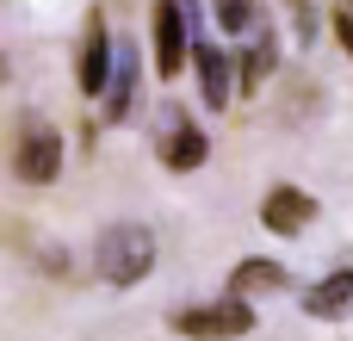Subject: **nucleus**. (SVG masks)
<instances>
[{"mask_svg": "<svg viewBox=\"0 0 353 341\" xmlns=\"http://www.w3.org/2000/svg\"><path fill=\"white\" fill-rule=\"evenodd\" d=\"M93 267H99L105 286H137V280H149V267H155V236H149L143 224H112V230L99 236V249H93Z\"/></svg>", "mask_w": 353, "mask_h": 341, "instance_id": "nucleus-1", "label": "nucleus"}, {"mask_svg": "<svg viewBox=\"0 0 353 341\" xmlns=\"http://www.w3.org/2000/svg\"><path fill=\"white\" fill-rule=\"evenodd\" d=\"M6 155H12V174H19L25 186H50V180L62 174V130H56L50 118H19Z\"/></svg>", "mask_w": 353, "mask_h": 341, "instance_id": "nucleus-2", "label": "nucleus"}, {"mask_svg": "<svg viewBox=\"0 0 353 341\" xmlns=\"http://www.w3.org/2000/svg\"><path fill=\"white\" fill-rule=\"evenodd\" d=\"M168 323H174V335H186V341H236V335L254 329V304L230 292V298H217V304H186V311H174Z\"/></svg>", "mask_w": 353, "mask_h": 341, "instance_id": "nucleus-3", "label": "nucleus"}, {"mask_svg": "<svg viewBox=\"0 0 353 341\" xmlns=\"http://www.w3.org/2000/svg\"><path fill=\"white\" fill-rule=\"evenodd\" d=\"M192 62V12L186 0H155V68L161 81Z\"/></svg>", "mask_w": 353, "mask_h": 341, "instance_id": "nucleus-4", "label": "nucleus"}, {"mask_svg": "<svg viewBox=\"0 0 353 341\" xmlns=\"http://www.w3.org/2000/svg\"><path fill=\"white\" fill-rule=\"evenodd\" d=\"M105 75H112V31H105V12H87L74 81H81V93H105Z\"/></svg>", "mask_w": 353, "mask_h": 341, "instance_id": "nucleus-5", "label": "nucleus"}, {"mask_svg": "<svg viewBox=\"0 0 353 341\" xmlns=\"http://www.w3.org/2000/svg\"><path fill=\"white\" fill-rule=\"evenodd\" d=\"M261 224H267L273 236H304V230L316 224V199H310L304 186H273V193L261 199Z\"/></svg>", "mask_w": 353, "mask_h": 341, "instance_id": "nucleus-6", "label": "nucleus"}, {"mask_svg": "<svg viewBox=\"0 0 353 341\" xmlns=\"http://www.w3.org/2000/svg\"><path fill=\"white\" fill-rule=\"evenodd\" d=\"M192 68H199V93H205V106L223 112L230 93H236V56H230L223 43H192Z\"/></svg>", "mask_w": 353, "mask_h": 341, "instance_id": "nucleus-7", "label": "nucleus"}, {"mask_svg": "<svg viewBox=\"0 0 353 341\" xmlns=\"http://www.w3.org/2000/svg\"><path fill=\"white\" fill-rule=\"evenodd\" d=\"M137 112V50L130 43H112V75H105V118L124 124Z\"/></svg>", "mask_w": 353, "mask_h": 341, "instance_id": "nucleus-8", "label": "nucleus"}, {"mask_svg": "<svg viewBox=\"0 0 353 341\" xmlns=\"http://www.w3.org/2000/svg\"><path fill=\"white\" fill-rule=\"evenodd\" d=\"M304 311H310L316 323H341V317H353V267L316 280V286L304 292Z\"/></svg>", "mask_w": 353, "mask_h": 341, "instance_id": "nucleus-9", "label": "nucleus"}, {"mask_svg": "<svg viewBox=\"0 0 353 341\" xmlns=\"http://www.w3.org/2000/svg\"><path fill=\"white\" fill-rule=\"evenodd\" d=\"M242 68H236V87L242 93H261V81H273V68H279V37H273V25H261V37L236 56Z\"/></svg>", "mask_w": 353, "mask_h": 341, "instance_id": "nucleus-10", "label": "nucleus"}, {"mask_svg": "<svg viewBox=\"0 0 353 341\" xmlns=\"http://www.w3.org/2000/svg\"><path fill=\"white\" fill-rule=\"evenodd\" d=\"M205 155H211V149H205V130H199V124H186V118H168V137H161V162H168L174 174H192Z\"/></svg>", "mask_w": 353, "mask_h": 341, "instance_id": "nucleus-11", "label": "nucleus"}, {"mask_svg": "<svg viewBox=\"0 0 353 341\" xmlns=\"http://www.w3.org/2000/svg\"><path fill=\"white\" fill-rule=\"evenodd\" d=\"M230 292L236 298H261V292H285V267L279 261H242L230 273Z\"/></svg>", "mask_w": 353, "mask_h": 341, "instance_id": "nucleus-12", "label": "nucleus"}, {"mask_svg": "<svg viewBox=\"0 0 353 341\" xmlns=\"http://www.w3.org/2000/svg\"><path fill=\"white\" fill-rule=\"evenodd\" d=\"M211 6H217V25H223V31H236V37L254 31V6H261V0H211Z\"/></svg>", "mask_w": 353, "mask_h": 341, "instance_id": "nucleus-13", "label": "nucleus"}, {"mask_svg": "<svg viewBox=\"0 0 353 341\" xmlns=\"http://www.w3.org/2000/svg\"><path fill=\"white\" fill-rule=\"evenodd\" d=\"M298 6V43H310L316 37V0H292Z\"/></svg>", "mask_w": 353, "mask_h": 341, "instance_id": "nucleus-14", "label": "nucleus"}, {"mask_svg": "<svg viewBox=\"0 0 353 341\" xmlns=\"http://www.w3.org/2000/svg\"><path fill=\"white\" fill-rule=\"evenodd\" d=\"M335 37H341V50L353 56V6H341V12H335Z\"/></svg>", "mask_w": 353, "mask_h": 341, "instance_id": "nucleus-15", "label": "nucleus"}, {"mask_svg": "<svg viewBox=\"0 0 353 341\" xmlns=\"http://www.w3.org/2000/svg\"><path fill=\"white\" fill-rule=\"evenodd\" d=\"M347 6H353V0H347Z\"/></svg>", "mask_w": 353, "mask_h": 341, "instance_id": "nucleus-16", "label": "nucleus"}]
</instances>
